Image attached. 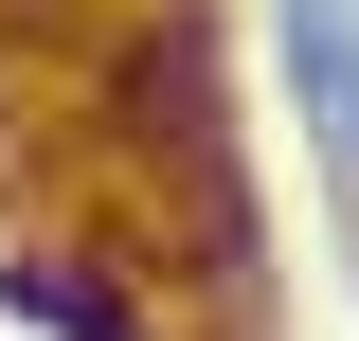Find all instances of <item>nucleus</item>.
Instances as JSON below:
<instances>
[{
  "mask_svg": "<svg viewBox=\"0 0 359 341\" xmlns=\"http://www.w3.org/2000/svg\"><path fill=\"white\" fill-rule=\"evenodd\" d=\"M341 36H359V0H341ZM341 126H359V54H341Z\"/></svg>",
  "mask_w": 359,
  "mask_h": 341,
  "instance_id": "nucleus-1",
  "label": "nucleus"
}]
</instances>
